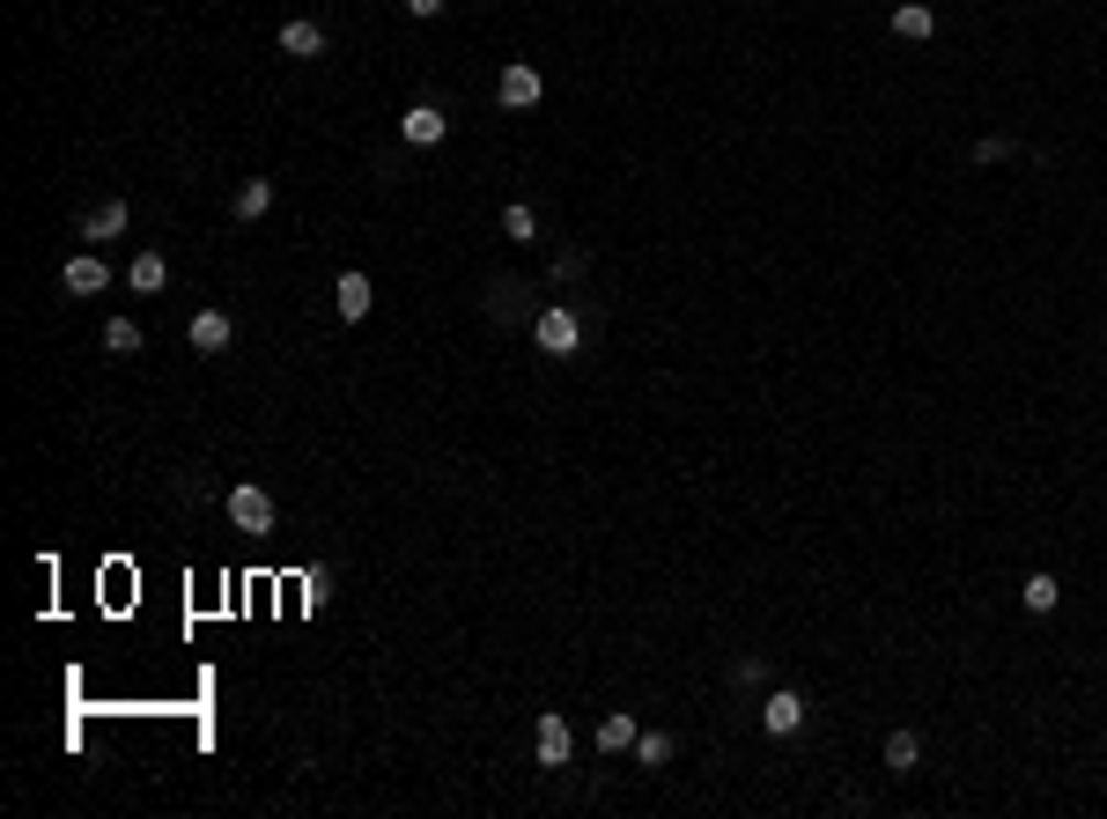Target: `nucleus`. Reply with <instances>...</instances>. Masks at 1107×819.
I'll list each match as a JSON object with an SVG mask.
<instances>
[{
  "instance_id": "nucleus-13",
  "label": "nucleus",
  "mask_w": 1107,
  "mask_h": 819,
  "mask_svg": "<svg viewBox=\"0 0 1107 819\" xmlns=\"http://www.w3.org/2000/svg\"><path fill=\"white\" fill-rule=\"evenodd\" d=\"M229 207H237V222H259V215H267V207H273V177H245V185H237V199H229Z\"/></svg>"
},
{
  "instance_id": "nucleus-6",
  "label": "nucleus",
  "mask_w": 1107,
  "mask_h": 819,
  "mask_svg": "<svg viewBox=\"0 0 1107 819\" xmlns=\"http://www.w3.org/2000/svg\"><path fill=\"white\" fill-rule=\"evenodd\" d=\"M761 731L768 739H797V731H805V701L790 695V687H775V695L761 701Z\"/></svg>"
},
{
  "instance_id": "nucleus-17",
  "label": "nucleus",
  "mask_w": 1107,
  "mask_h": 819,
  "mask_svg": "<svg viewBox=\"0 0 1107 819\" xmlns=\"http://www.w3.org/2000/svg\"><path fill=\"white\" fill-rule=\"evenodd\" d=\"M1019 598H1027V613H1056V576H1049V569H1041V576H1027V583H1019Z\"/></svg>"
},
{
  "instance_id": "nucleus-19",
  "label": "nucleus",
  "mask_w": 1107,
  "mask_h": 819,
  "mask_svg": "<svg viewBox=\"0 0 1107 819\" xmlns=\"http://www.w3.org/2000/svg\"><path fill=\"white\" fill-rule=\"evenodd\" d=\"M502 237H517V244H532V237H540V215H532L524 199H510V207H502Z\"/></svg>"
},
{
  "instance_id": "nucleus-11",
  "label": "nucleus",
  "mask_w": 1107,
  "mask_h": 819,
  "mask_svg": "<svg viewBox=\"0 0 1107 819\" xmlns=\"http://www.w3.org/2000/svg\"><path fill=\"white\" fill-rule=\"evenodd\" d=\"M333 303H340V318H347V325H355V318H369V303H377L369 273H355V266H347L340 281H333Z\"/></svg>"
},
{
  "instance_id": "nucleus-20",
  "label": "nucleus",
  "mask_w": 1107,
  "mask_h": 819,
  "mask_svg": "<svg viewBox=\"0 0 1107 819\" xmlns=\"http://www.w3.org/2000/svg\"><path fill=\"white\" fill-rule=\"evenodd\" d=\"M672 753H680V745L664 739V731H642V739H636V761H642V768H672Z\"/></svg>"
},
{
  "instance_id": "nucleus-9",
  "label": "nucleus",
  "mask_w": 1107,
  "mask_h": 819,
  "mask_svg": "<svg viewBox=\"0 0 1107 819\" xmlns=\"http://www.w3.org/2000/svg\"><path fill=\"white\" fill-rule=\"evenodd\" d=\"M229 340H237V318H229V310H193V348L199 354H229Z\"/></svg>"
},
{
  "instance_id": "nucleus-18",
  "label": "nucleus",
  "mask_w": 1107,
  "mask_h": 819,
  "mask_svg": "<svg viewBox=\"0 0 1107 819\" xmlns=\"http://www.w3.org/2000/svg\"><path fill=\"white\" fill-rule=\"evenodd\" d=\"M104 354H141V325L133 318H104Z\"/></svg>"
},
{
  "instance_id": "nucleus-14",
  "label": "nucleus",
  "mask_w": 1107,
  "mask_h": 819,
  "mask_svg": "<svg viewBox=\"0 0 1107 819\" xmlns=\"http://www.w3.org/2000/svg\"><path fill=\"white\" fill-rule=\"evenodd\" d=\"M915 761H923V739H915V731H893V739H886V775H915Z\"/></svg>"
},
{
  "instance_id": "nucleus-7",
  "label": "nucleus",
  "mask_w": 1107,
  "mask_h": 819,
  "mask_svg": "<svg viewBox=\"0 0 1107 819\" xmlns=\"http://www.w3.org/2000/svg\"><path fill=\"white\" fill-rule=\"evenodd\" d=\"M532 753H540V768H568V753H576V739H568V723L546 709L540 723H532Z\"/></svg>"
},
{
  "instance_id": "nucleus-21",
  "label": "nucleus",
  "mask_w": 1107,
  "mask_h": 819,
  "mask_svg": "<svg viewBox=\"0 0 1107 819\" xmlns=\"http://www.w3.org/2000/svg\"><path fill=\"white\" fill-rule=\"evenodd\" d=\"M731 687H768V657H738V665H731Z\"/></svg>"
},
{
  "instance_id": "nucleus-15",
  "label": "nucleus",
  "mask_w": 1107,
  "mask_h": 819,
  "mask_svg": "<svg viewBox=\"0 0 1107 819\" xmlns=\"http://www.w3.org/2000/svg\"><path fill=\"white\" fill-rule=\"evenodd\" d=\"M636 739H642V731H636V717H628V709H614V717L598 723V753H628Z\"/></svg>"
},
{
  "instance_id": "nucleus-12",
  "label": "nucleus",
  "mask_w": 1107,
  "mask_h": 819,
  "mask_svg": "<svg viewBox=\"0 0 1107 819\" xmlns=\"http://www.w3.org/2000/svg\"><path fill=\"white\" fill-rule=\"evenodd\" d=\"M281 52H289V59H318V52H325V23H311V15L281 23Z\"/></svg>"
},
{
  "instance_id": "nucleus-3",
  "label": "nucleus",
  "mask_w": 1107,
  "mask_h": 819,
  "mask_svg": "<svg viewBox=\"0 0 1107 819\" xmlns=\"http://www.w3.org/2000/svg\"><path fill=\"white\" fill-rule=\"evenodd\" d=\"M540 97H546L540 67H524V59H510V67H502V81H495V103H502V111H532Z\"/></svg>"
},
{
  "instance_id": "nucleus-4",
  "label": "nucleus",
  "mask_w": 1107,
  "mask_h": 819,
  "mask_svg": "<svg viewBox=\"0 0 1107 819\" xmlns=\"http://www.w3.org/2000/svg\"><path fill=\"white\" fill-rule=\"evenodd\" d=\"M59 288H67V296H104V288H111V266H104V251H74L67 266H59Z\"/></svg>"
},
{
  "instance_id": "nucleus-22",
  "label": "nucleus",
  "mask_w": 1107,
  "mask_h": 819,
  "mask_svg": "<svg viewBox=\"0 0 1107 819\" xmlns=\"http://www.w3.org/2000/svg\"><path fill=\"white\" fill-rule=\"evenodd\" d=\"M975 163H1011V141L1005 133H983V141H975Z\"/></svg>"
},
{
  "instance_id": "nucleus-1",
  "label": "nucleus",
  "mask_w": 1107,
  "mask_h": 819,
  "mask_svg": "<svg viewBox=\"0 0 1107 819\" xmlns=\"http://www.w3.org/2000/svg\"><path fill=\"white\" fill-rule=\"evenodd\" d=\"M532 340H540V354H576L584 348V318H576L568 303H546L540 318H532Z\"/></svg>"
},
{
  "instance_id": "nucleus-23",
  "label": "nucleus",
  "mask_w": 1107,
  "mask_h": 819,
  "mask_svg": "<svg viewBox=\"0 0 1107 819\" xmlns=\"http://www.w3.org/2000/svg\"><path fill=\"white\" fill-rule=\"evenodd\" d=\"M399 8H406V15H421V23H428V15H443L451 0H399Z\"/></svg>"
},
{
  "instance_id": "nucleus-8",
  "label": "nucleus",
  "mask_w": 1107,
  "mask_h": 819,
  "mask_svg": "<svg viewBox=\"0 0 1107 819\" xmlns=\"http://www.w3.org/2000/svg\"><path fill=\"white\" fill-rule=\"evenodd\" d=\"M443 133H451V119H443L436 103H406V119H399V141H406V149H436Z\"/></svg>"
},
{
  "instance_id": "nucleus-16",
  "label": "nucleus",
  "mask_w": 1107,
  "mask_h": 819,
  "mask_svg": "<svg viewBox=\"0 0 1107 819\" xmlns=\"http://www.w3.org/2000/svg\"><path fill=\"white\" fill-rule=\"evenodd\" d=\"M893 30H901V37H915V45H923V37H931V30H937V15H931V8H923V0H901V8H893Z\"/></svg>"
},
{
  "instance_id": "nucleus-10",
  "label": "nucleus",
  "mask_w": 1107,
  "mask_h": 819,
  "mask_svg": "<svg viewBox=\"0 0 1107 819\" xmlns=\"http://www.w3.org/2000/svg\"><path fill=\"white\" fill-rule=\"evenodd\" d=\"M126 288H133V296H163V288H171V259H163V251H141V259L126 266Z\"/></svg>"
},
{
  "instance_id": "nucleus-5",
  "label": "nucleus",
  "mask_w": 1107,
  "mask_h": 819,
  "mask_svg": "<svg viewBox=\"0 0 1107 819\" xmlns=\"http://www.w3.org/2000/svg\"><path fill=\"white\" fill-rule=\"evenodd\" d=\"M126 222H133V207H126V199H104V207H89V215H82V244L104 251L111 237H126Z\"/></svg>"
},
{
  "instance_id": "nucleus-2",
  "label": "nucleus",
  "mask_w": 1107,
  "mask_h": 819,
  "mask_svg": "<svg viewBox=\"0 0 1107 819\" xmlns=\"http://www.w3.org/2000/svg\"><path fill=\"white\" fill-rule=\"evenodd\" d=\"M221 517L237 524V532H273V495L245 480V488H229V495H221Z\"/></svg>"
}]
</instances>
